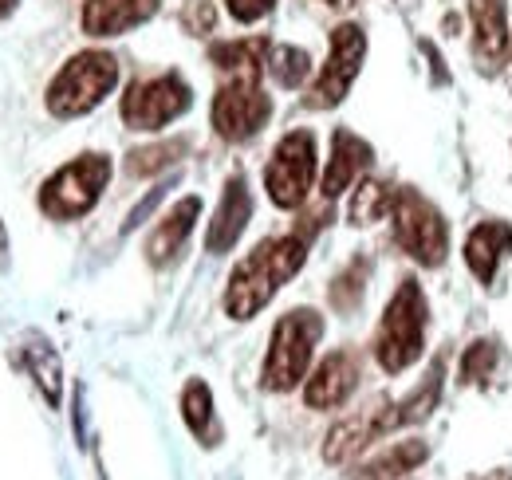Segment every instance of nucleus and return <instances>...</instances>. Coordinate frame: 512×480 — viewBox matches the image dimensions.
I'll return each mask as SVG.
<instances>
[{"label":"nucleus","mask_w":512,"mask_h":480,"mask_svg":"<svg viewBox=\"0 0 512 480\" xmlns=\"http://www.w3.org/2000/svg\"><path fill=\"white\" fill-rule=\"evenodd\" d=\"M304 260H308V237L304 233L260 240L229 276V288H225L229 319H253L256 311L264 303H272V296L304 268Z\"/></svg>","instance_id":"nucleus-1"},{"label":"nucleus","mask_w":512,"mask_h":480,"mask_svg":"<svg viewBox=\"0 0 512 480\" xmlns=\"http://www.w3.org/2000/svg\"><path fill=\"white\" fill-rule=\"evenodd\" d=\"M426 323H430V303L418 280H402L398 292L390 296L383 311V323L375 331V359L386 374H402L426 351Z\"/></svg>","instance_id":"nucleus-2"},{"label":"nucleus","mask_w":512,"mask_h":480,"mask_svg":"<svg viewBox=\"0 0 512 480\" xmlns=\"http://www.w3.org/2000/svg\"><path fill=\"white\" fill-rule=\"evenodd\" d=\"M320 335H323V319L312 307H300V311L280 315V323L272 327V343H268V355H264V370H260L264 390H276V394L296 390L304 382L308 366H312Z\"/></svg>","instance_id":"nucleus-3"},{"label":"nucleus","mask_w":512,"mask_h":480,"mask_svg":"<svg viewBox=\"0 0 512 480\" xmlns=\"http://www.w3.org/2000/svg\"><path fill=\"white\" fill-rule=\"evenodd\" d=\"M119 83V60L111 52H79L60 67L48 87V111L56 119H79L95 111Z\"/></svg>","instance_id":"nucleus-4"},{"label":"nucleus","mask_w":512,"mask_h":480,"mask_svg":"<svg viewBox=\"0 0 512 480\" xmlns=\"http://www.w3.org/2000/svg\"><path fill=\"white\" fill-rule=\"evenodd\" d=\"M111 181V158L107 154H79L75 162L60 166L40 189V209L52 221H75L95 209Z\"/></svg>","instance_id":"nucleus-5"},{"label":"nucleus","mask_w":512,"mask_h":480,"mask_svg":"<svg viewBox=\"0 0 512 480\" xmlns=\"http://www.w3.org/2000/svg\"><path fill=\"white\" fill-rule=\"evenodd\" d=\"M390 217H394V240L398 248L426 264V268H438L446 264L449 256V225L442 221V213L414 189H394V201H390Z\"/></svg>","instance_id":"nucleus-6"},{"label":"nucleus","mask_w":512,"mask_h":480,"mask_svg":"<svg viewBox=\"0 0 512 480\" xmlns=\"http://www.w3.org/2000/svg\"><path fill=\"white\" fill-rule=\"evenodd\" d=\"M190 103V83L178 71H166V75H150V79L130 83L119 111H123V122L130 130H162L174 119H182L190 111Z\"/></svg>","instance_id":"nucleus-7"},{"label":"nucleus","mask_w":512,"mask_h":480,"mask_svg":"<svg viewBox=\"0 0 512 480\" xmlns=\"http://www.w3.org/2000/svg\"><path fill=\"white\" fill-rule=\"evenodd\" d=\"M312 181H316V138L312 130H292L280 138V146L272 150V162L264 166V189L272 205L296 209L304 205Z\"/></svg>","instance_id":"nucleus-8"},{"label":"nucleus","mask_w":512,"mask_h":480,"mask_svg":"<svg viewBox=\"0 0 512 480\" xmlns=\"http://www.w3.org/2000/svg\"><path fill=\"white\" fill-rule=\"evenodd\" d=\"M272 115V99L260 87V75H233L213 99V130L225 142H249Z\"/></svg>","instance_id":"nucleus-9"},{"label":"nucleus","mask_w":512,"mask_h":480,"mask_svg":"<svg viewBox=\"0 0 512 480\" xmlns=\"http://www.w3.org/2000/svg\"><path fill=\"white\" fill-rule=\"evenodd\" d=\"M363 60H367V36L359 24H339L331 32V52H327V63H323L320 79L308 95V107H335L343 103V95L351 91V83L359 79L363 71Z\"/></svg>","instance_id":"nucleus-10"},{"label":"nucleus","mask_w":512,"mask_h":480,"mask_svg":"<svg viewBox=\"0 0 512 480\" xmlns=\"http://www.w3.org/2000/svg\"><path fill=\"white\" fill-rule=\"evenodd\" d=\"M359 386V355L355 351H335L316 366V374L304 386V402L312 410H335L343 406Z\"/></svg>","instance_id":"nucleus-11"},{"label":"nucleus","mask_w":512,"mask_h":480,"mask_svg":"<svg viewBox=\"0 0 512 480\" xmlns=\"http://www.w3.org/2000/svg\"><path fill=\"white\" fill-rule=\"evenodd\" d=\"M249 217H253V193H249V185H245V178H229L225 181V193H221V205H217V213H213V221H209L205 248H209L213 256L229 252V248L241 240Z\"/></svg>","instance_id":"nucleus-12"},{"label":"nucleus","mask_w":512,"mask_h":480,"mask_svg":"<svg viewBox=\"0 0 512 480\" xmlns=\"http://www.w3.org/2000/svg\"><path fill=\"white\" fill-rule=\"evenodd\" d=\"M371 166V146L351 134V130H335L331 134V158H327V170H323L320 193L327 201H335L339 193L351 189V181H359V174Z\"/></svg>","instance_id":"nucleus-13"},{"label":"nucleus","mask_w":512,"mask_h":480,"mask_svg":"<svg viewBox=\"0 0 512 480\" xmlns=\"http://www.w3.org/2000/svg\"><path fill=\"white\" fill-rule=\"evenodd\" d=\"M162 0H87L83 4V32L87 36H123L146 24Z\"/></svg>","instance_id":"nucleus-14"},{"label":"nucleus","mask_w":512,"mask_h":480,"mask_svg":"<svg viewBox=\"0 0 512 480\" xmlns=\"http://www.w3.org/2000/svg\"><path fill=\"white\" fill-rule=\"evenodd\" d=\"M473 20V56L485 67H501L509 52V12L505 0H469Z\"/></svg>","instance_id":"nucleus-15"},{"label":"nucleus","mask_w":512,"mask_h":480,"mask_svg":"<svg viewBox=\"0 0 512 480\" xmlns=\"http://www.w3.org/2000/svg\"><path fill=\"white\" fill-rule=\"evenodd\" d=\"M201 217V197H182L162 221H158V229L150 233V240H146V260L150 264H170L178 252H182V244H186V237L193 233V221Z\"/></svg>","instance_id":"nucleus-16"},{"label":"nucleus","mask_w":512,"mask_h":480,"mask_svg":"<svg viewBox=\"0 0 512 480\" xmlns=\"http://www.w3.org/2000/svg\"><path fill=\"white\" fill-rule=\"evenodd\" d=\"M512 248V229L505 221H481L465 240V264L481 284H493L505 252Z\"/></svg>","instance_id":"nucleus-17"},{"label":"nucleus","mask_w":512,"mask_h":480,"mask_svg":"<svg viewBox=\"0 0 512 480\" xmlns=\"http://www.w3.org/2000/svg\"><path fill=\"white\" fill-rule=\"evenodd\" d=\"M272 44L264 36H249V40H225V44H213L209 48V60L217 63L221 71L229 75H260L264 63H268Z\"/></svg>","instance_id":"nucleus-18"},{"label":"nucleus","mask_w":512,"mask_h":480,"mask_svg":"<svg viewBox=\"0 0 512 480\" xmlns=\"http://www.w3.org/2000/svg\"><path fill=\"white\" fill-rule=\"evenodd\" d=\"M426 457H430V445L426 441H398L386 453H379L371 465H363L359 480H398L406 477V473H414Z\"/></svg>","instance_id":"nucleus-19"},{"label":"nucleus","mask_w":512,"mask_h":480,"mask_svg":"<svg viewBox=\"0 0 512 480\" xmlns=\"http://www.w3.org/2000/svg\"><path fill=\"white\" fill-rule=\"evenodd\" d=\"M182 418L193 429V437H201L205 445H217L221 429H217V418H213V394L205 382L193 378L190 386L182 390Z\"/></svg>","instance_id":"nucleus-20"},{"label":"nucleus","mask_w":512,"mask_h":480,"mask_svg":"<svg viewBox=\"0 0 512 480\" xmlns=\"http://www.w3.org/2000/svg\"><path fill=\"white\" fill-rule=\"evenodd\" d=\"M264 71H268L280 87H300V83L308 79V71H312V60H308V52H304V48L280 44V48H272V52H268Z\"/></svg>","instance_id":"nucleus-21"},{"label":"nucleus","mask_w":512,"mask_h":480,"mask_svg":"<svg viewBox=\"0 0 512 480\" xmlns=\"http://www.w3.org/2000/svg\"><path fill=\"white\" fill-rule=\"evenodd\" d=\"M390 201H394V189L383 181H363L351 197V225H371L379 221L383 213H390Z\"/></svg>","instance_id":"nucleus-22"},{"label":"nucleus","mask_w":512,"mask_h":480,"mask_svg":"<svg viewBox=\"0 0 512 480\" xmlns=\"http://www.w3.org/2000/svg\"><path fill=\"white\" fill-rule=\"evenodd\" d=\"M182 154H186V142H182V138H178V142H162V146H146V150H134V154H130L127 170L134 178H146V174H154V170L174 166Z\"/></svg>","instance_id":"nucleus-23"},{"label":"nucleus","mask_w":512,"mask_h":480,"mask_svg":"<svg viewBox=\"0 0 512 480\" xmlns=\"http://www.w3.org/2000/svg\"><path fill=\"white\" fill-rule=\"evenodd\" d=\"M493 366H497V343H489V339H481V343H473V347H465V355H461V382L465 386H481V382H489L493 378Z\"/></svg>","instance_id":"nucleus-24"},{"label":"nucleus","mask_w":512,"mask_h":480,"mask_svg":"<svg viewBox=\"0 0 512 480\" xmlns=\"http://www.w3.org/2000/svg\"><path fill=\"white\" fill-rule=\"evenodd\" d=\"M24 362H28L32 378L40 382V390L48 394V402L56 406V402H60V362H56V355L48 351V355H44V362H40V343H32V347L24 351Z\"/></svg>","instance_id":"nucleus-25"},{"label":"nucleus","mask_w":512,"mask_h":480,"mask_svg":"<svg viewBox=\"0 0 512 480\" xmlns=\"http://www.w3.org/2000/svg\"><path fill=\"white\" fill-rule=\"evenodd\" d=\"M225 4H229L233 20L253 24V20H260V16H268V12H272V4H276V0H225Z\"/></svg>","instance_id":"nucleus-26"},{"label":"nucleus","mask_w":512,"mask_h":480,"mask_svg":"<svg viewBox=\"0 0 512 480\" xmlns=\"http://www.w3.org/2000/svg\"><path fill=\"white\" fill-rule=\"evenodd\" d=\"M186 24H190L193 32H209L213 28V8H209V0H193V8H190V16H186Z\"/></svg>","instance_id":"nucleus-27"},{"label":"nucleus","mask_w":512,"mask_h":480,"mask_svg":"<svg viewBox=\"0 0 512 480\" xmlns=\"http://www.w3.org/2000/svg\"><path fill=\"white\" fill-rule=\"evenodd\" d=\"M8 268V233H4V221H0V272Z\"/></svg>","instance_id":"nucleus-28"},{"label":"nucleus","mask_w":512,"mask_h":480,"mask_svg":"<svg viewBox=\"0 0 512 480\" xmlns=\"http://www.w3.org/2000/svg\"><path fill=\"white\" fill-rule=\"evenodd\" d=\"M12 8H16V0H0V20H4V16L12 12Z\"/></svg>","instance_id":"nucleus-29"},{"label":"nucleus","mask_w":512,"mask_h":480,"mask_svg":"<svg viewBox=\"0 0 512 480\" xmlns=\"http://www.w3.org/2000/svg\"><path fill=\"white\" fill-rule=\"evenodd\" d=\"M323 4H335V8H347V4H355V0H323Z\"/></svg>","instance_id":"nucleus-30"},{"label":"nucleus","mask_w":512,"mask_h":480,"mask_svg":"<svg viewBox=\"0 0 512 480\" xmlns=\"http://www.w3.org/2000/svg\"><path fill=\"white\" fill-rule=\"evenodd\" d=\"M481 480H512V477H501V473H493V477H481Z\"/></svg>","instance_id":"nucleus-31"}]
</instances>
